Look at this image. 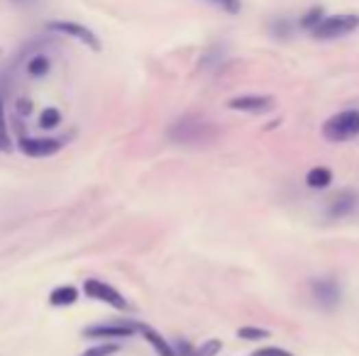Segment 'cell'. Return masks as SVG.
Listing matches in <instances>:
<instances>
[{
    "label": "cell",
    "mask_w": 359,
    "mask_h": 356,
    "mask_svg": "<svg viewBox=\"0 0 359 356\" xmlns=\"http://www.w3.org/2000/svg\"><path fill=\"white\" fill-rule=\"evenodd\" d=\"M220 349H223V344H220V340H208L206 344L198 346V349H196V356H215Z\"/></svg>",
    "instance_id": "21"
},
{
    "label": "cell",
    "mask_w": 359,
    "mask_h": 356,
    "mask_svg": "<svg viewBox=\"0 0 359 356\" xmlns=\"http://www.w3.org/2000/svg\"><path fill=\"white\" fill-rule=\"evenodd\" d=\"M84 290H86V295H88V298L106 303V305L118 307V310H127V307H129L127 301L123 298V293H118V290L112 288V285L103 283V281H98V279L84 281Z\"/></svg>",
    "instance_id": "4"
},
{
    "label": "cell",
    "mask_w": 359,
    "mask_h": 356,
    "mask_svg": "<svg viewBox=\"0 0 359 356\" xmlns=\"http://www.w3.org/2000/svg\"><path fill=\"white\" fill-rule=\"evenodd\" d=\"M252 356H293V354H288V351L284 349H276V346H264V349L254 351Z\"/></svg>",
    "instance_id": "22"
},
{
    "label": "cell",
    "mask_w": 359,
    "mask_h": 356,
    "mask_svg": "<svg viewBox=\"0 0 359 356\" xmlns=\"http://www.w3.org/2000/svg\"><path fill=\"white\" fill-rule=\"evenodd\" d=\"M49 59H47L45 54H34L32 59L27 62V73L29 76H34V78H40V76H45V73H49Z\"/></svg>",
    "instance_id": "14"
},
{
    "label": "cell",
    "mask_w": 359,
    "mask_h": 356,
    "mask_svg": "<svg viewBox=\"0 0 359 356\" xmlns=\"http://www.w3.org/2000/svg\"><path fill=\"white\" fill-rule=\"evenodd\" d=\"M237 337H240V340L254 342V340H267L269 332H267V329H259V327H242L240 332H237Z\"/></svg>",
    "instance_id": "20"
},
{
    "label": "cell",
    "mask_w": 359,
    "mask_h": 356,
    "mask_svg": "<svg viewBox=\"0 0 359 356\" xmlns=\"http://www.w3.org/2000/svg\"><path fill=\"white\" fill-rule=\"evenodd\" d=\"M306 183L310 188H327L332 183V173L327 168H310L308 176H306Z\"/></svg>",
    "instance_id": "13"
},
{
    "label": "cell",
    "mask_w": 359,
    "mask_h": 356,
    "mask_svg": "<svg viewBox=\"0 0 359 356\" xmlns=\"http://www.w3.org/2000/svg\"><path fill=\"white\" fill-rule=\"evenodd\" d=\"M135 325H96V327H86L84 337H93V340H125L135 334Z\"/></svg>",
    "instance_id": "6"
},
{
    "label": "cell",
    "mask_w": 359,
    "mask_h": 356,
    "mask_svg": "<svg viewBox=\"0 0 359 356\" xmlns=\"http://www.w3.org/2000/svg\"><path fill=\"white\" fill-rule=\"evenodd\" d=\"M15 3H29V0H15Z\"/></svg>",
    "instance_id": "24"
},
{
    "label": "cell",
    "mask_w": 359,
    "mask_h": 356,
    "mask_svg": "<svg viewBox=\"0 0 359 356\" xmlns=\"http://www.w3.org/2000/svg\"><path fill=\"white\" fill-rule=\"evenodd\" d=\"M49 29H51V32L64 34V37L79 39V42H84V44L88 47V49H93V51H101L103 49L101 39L90 32L88 27H84V25H79V23H66V20H59V23H49Z\"/></svg>",
    "instance_id": "5"
},
{
    "label": "cell",
    "mask_w": 359,
    "mask_h": 356,
    "mask_svg": "<svg viewBox=\"0 0 359 356\" xmlns=\"http://www.w3.org/2000/svg\"><path fill=\"white\" fill-rule=\"evenodd\" d=\"M120 344H115V342H106V344H96V346H90L88 351H84L81 356H112V354H118Z\"/></svg>",
    "instance_id": "17"
},
{
    "label": "cell",
    "mask_w": 359,
    "mask_h": 356,
    "mask_svg": "<svg viewBox=\"0 0 359 356\" xmlns=\"http://www.w3.org/2000/svg\"><path fill=\"white\" fill-rule=\"evenodd\" d=\"M17 147H20V151H23L25 156H29V159H45V156H51L62 149V144L56 140H29V137L20 140Z\"/></svg>",
    "instance_id": "8"
},
{
    "label": "cell",
    "mask_w": 359,
    "mask_h": 356,
    "mask_svg": "<svg viewBox=\"0 0 359 356\" xmlns=\"http://www.w3.org/2000/svg\"><path fill=\"white\" fill-rule=\"evenodd\" d=\"M227 105L242 112H267L274 107V98H269V95H240V98H232Z\"/></svg>",
    "instance_id": "9"
},
{
    "label": "cell",
    "mask_w": 359,
    "mask_h": 356,
    "mask_svg": "<svg viewBox=\"0 0 359 356\" xmlns=\"http://www.w3.org/2000/svg\"><path fill=\"white\" fill-rule=\"evenodd\" d=\"M320 20H323V10H320V8H313V10H308L304 15V20H301V27H306V29H310V32H313V29L320 25Z\"/></svg>",
    "instance_id": "19"
},
{
    "label": "cell",
    "mask_w": 359,
    "mask_h": 356,
    "mask_svg": "<svg viewBox=\"0 0 359 356\" xmlns=\"http://www.w3.org/2000/svg\"><path fill=\"white\" fill-rule=\"evenodd\" d=\"M29 105H32V103H29L27 98H23V101L17 103V110L23 112V115H29V110H32V107H29Z\"/></svg>",
    "instance_id": "23"
},
{
    "label": "cell",
    "mask_w": 359,
    "mask_h": 356,
    "mask_svg": "<svg viewBox=\"0 0 359 356\" xmlns=\"http://www.w3.org/2000/svg\"><path fill=\"white\" fill-rule=\"evenodd\" d=\"M0 149L12 151V142H10V132H8V120H5V107H3V101H0Z\"/></svg>",
    "instance_id": "16"
},
{
    "label": "cell",
    "mask_w": 359,
    "mask_h": 356,
    "mask_svg": "<svg viewBox=\"0 0 359 356\" xmlns=\"http://www.w3.org/2000/svg\"><path fill=\"white\" fill-rule=\"evenodd\" d=\"M359 27V17L357 15H330L323 17L320 25L313 29L315 39H337V37H347L349 32Z\"/></svg>",
    "instance_id": "3"
},
{
    "label": "cell",
    "mask_w": 359,
    "mask_h": 356,
    "mask_svg": "<svg viewBox=\"0 0 359 356\" xmlns=\"http://www.w3.org/2000/svg\"><path fill=\"white\" fill-rule=\"evenodd\" d=\"M310 290H313L315 301L323 307H335L340 303V285L332 279H315L310 283Z\"/></svg>",
    "instance_id": "7"
},
{
    "label": "cell",
    "mask_w": 359,
    "mask_h": 356,
    "mask_svg": "<svg viewBox=\"0 0 359 356\" xmlns=\"http://www.w3.org/2000/svg\"><path fill=\"white\" fill-rule=\"evenodd\" d=\"M59 123H62V112L56 110V107H45V110L40 112V127L54 129Z\"/></svg>",
    "instance_id": "15"
},
{
    "label": "cell",
    "mask_w": 359,
    "mask_h": 356,
    "mask_svg": "<svg viewBox=\"0 0 359 356\" xmlns=\"http://www.w3.org/2000/svg\"><path fill=\"white\" fill-rule=\"evenodd\" d=\"M76 301H79V290L73 288V285H59V288H54L51 290V295H49V303L54 307L73 305Z\"/></svg>",
    "instance_id": "11"
},
{
    "label": "cell",
    "mask_w": 359,
    "mask_h": 356,
    "mask_svg": "<svg viewBox=\"0 0 359 356\" xmlns=\"http://www.w3.org/2000/svg\"><path fill=\"white\" fill-rule=\"evenodd\" d=\"M354 207H357V195H354L352 190H345V193H340L335 201H332L330 217H345V215H349Z\"/></svg>",
    "instance_id": "10"
},
{
    "label": "cell",
    "mask_w": 359,
    "mask_h": 356,
    "mask_svg": "<svg viewBox=\"0 0 359 356\" xmlns=\"http://www.w3.org/2000/svg\"><path fill=\"white\" fill-rule=\"evenodd\" d=\"M140 332L145 334V340L154 346V351H157L159 356H179L174 349H171V344H169V342L164 340L159 332H154V329H149V327H140Z\"/></svg>",
    "instance_id": "12"
},
{
    "label": "cell",
    "mask_w": 359,
    "mask_h": 356,
    "mask_svg": "<svg viewBox=\"0 0 359 356\" xmlns=\"http://www.w3.org/2000/svg\"><path fill=\"white\" fill-rule=\"evenodd\" d=\"M206 3L220 8V10L227 12V15H237V12L242 10V0H206Z\"/></svg>",
    "instance_id": "18"
},
{
    "label": "cell",
    "mask_w": 359,
    "mask_h": 356,
    "mask_svg": "<svg viewBox=\"0 0 359 356\" xmlns=\"http://www.w3.org/2000/svg\"><path fill=\"white\" fill-rule=\"evenodd\" d=\"M215 137H218L215 127L210 123H206V120H201V117H181L179 123L169 127V140L186 147L210 144Z\"/></svg>",
    "instance_id": "1"
},
{
    "label": "cell",
    "mask_w": 359,
    "mask_h": 356,
    "mask_svg": "<svg viewBox=\"0 0 359 356\" xmlns=\"http://www.w3.org/2000/svg\"><path fill=\"white\" fill-rule=\"evenodd\" d=\"M359 134V110L337 112L323 125V137L327 142H347Z\"/></svg>",
    "instance_id": "2"
}]
</instances>
